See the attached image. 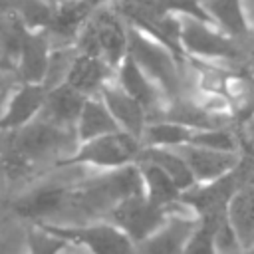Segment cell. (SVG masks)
<instances>
[{
	"label": "cell",
	"mask_w": 254,
	"mask_h": 254,
	"mask_svg": "<svg viewBox=\"0 0 254 254\" xmlns=\"http://www.w3.org/2000/svg\"><path fill=\"white\" fill-rule=\"evenodd\" d=\"M77 145L75 129L60 127L38 115L20 129L0 131V177L22 181L48 163L58 167L73 155Z\"/></svg>",
	"instance_id": "cell-1"
},
{
	"label": "cell",
	"mask_w": 254,
	"mask_h": 254,
	"mask_svg": "<svg viewBox=\"0 0 254 254\" xmlns=\"http://www.w3.org/2000/svg\"><path fill=\"white\" fill-rule=\"evenodd\" d=\"M73 46L79 54L101 58L113 69L121 65L129 54V24L113 0L99 4L89 14Z\"/></svg>",
	"instance_id": "cell-2"
},
{
	"label": "cell",
	"mask_w": 254,
	"mask_h": 254,
	"mask_svg": "<svg viewBox=\"0 0 254 254\" xmlns=\"http://www.w3.org/2000/svg\"><path fill=\"white\" fill-rule=\"evenodd\" d=\"M129 56L139 64L147 77L159 87L165 101L185 95V73L181 71V58L163 42L129 24Z\"/></svg>",
	"instance_id": "cell-3"
},
{
	"label": "cell",
	"mask_w": 254,
	"mask_h": 254,
	"mask_svg": "<svg viewBox=\"0 0 254 254\" xmlns=\"http://www.w3.org/2000/svg\"><path fill=\"white\" fill-rule=\"evenodd\" d=\"M141 151H143L141 139L119 129V131L101 135L97 139L79 143L73 155L62 161L56 169L60 167H93L101 171L121 169L127 165H135Z\"/></svg>",
	"instance_id": "cell-4"
},
{
	"label": "cell",
	"mask_w": 254,
	"mask_h": 254,
	"mask_svg": "<svg viewBox=\"0 0 254 254\" xmlns=\"http://www.w3.org/2000/svg\"><path fill=\"white\" fill-rule=\"evenodd\" d=\"M181 46L185 54L202 60H216L226 64H240L248 58V44H242L216 28L212 22H204L192 16H181Z\"/></svg>",
	"instance_id": "cell-5"
},
{
	"label": "cell",
	"mask_w": 254,
	"mask_h": 254,
	"mask_svg": "<svg viewBox=\"0 0 254 254\" xmlns=\"http://www.w3.org/2000/svg\"><path fill=\"white\" fill-rule=\"evenodd\" d=\"M44 226L48 232L64 238L71 246L85 250L87 254H133L135 244L109 220H95L83 224H54V222H32Z\"/></svg>",
	"instance_id": "cell-6"
},
{
	"label": "cell",
	"mask_w": 254,
	"mask_h": 254,
	"mask_svg": "<svg viewBox=\"0 0 254 254\" xmlns=\"http://www.w3.org/2000/svg\"><path fill=\"white\" fill-rule=\"evenodd\" d=\"M171 216V212L153 200L147 198L145 192L131 194L123 198L119 204H115L107 218L111 224H115L119 230H123L133 244L143 242L151 234H155Z\"/></svg>",
	"instance_id": "cell-7"
},
{
	"label": "cell",
	"mask_w": 254,
	"mask_h": 254,
	"mask_svg": "<svg viewBox=\"0 0 254 254\" xmlns=\"http://www.w3.org/2000/svg\"><path fill=\"white\" fill-rule=\"evenodd\" d=\"M69 181H44L12 202L16 216L30 222H58L69 192Z\"/></svg>",
	"instance_id": "cell-8"
},
{
	"label": "cell",
	"mask_w": 254,
	"mask_h": 254,
	"mask_svg": "<svg viewBox=\"0 0 254 254\" xmlns=\"http://www.w3.org/2000/svg\"><path fill=\"white\" fill-rule=\"evenodd\" d=\"M198 218L192 212H177L167 218V222L143 242H137L133 254H185V244Z\"/></svg>",
	"instance_id": "cell-9"
},
{
	"label": "cell",
	"mask_w": 254,
	"mask_h": 254,
	"mask_svg": "<svg viewBox=\"0 0 254 254\" xmlns=\"http://www.w3.org/2000/svg\"><path fill=\"white\" fill-rule=\"evenodd\" d=\"M175 149L185 157L196 183H208V181L228 175L242 159L240 151H218V149L198 147L190 143L179 145Z\"/></svg>",
	"instance_id": "cell-10"
},
{
	"label": "cell",
	"mask_w": 254,
	"mask_h": 254,
	"mask_svg": "<svg viewBox=\"0 0 254 254\" xmlns=\"http://www.w3.org/2000/svg\"><path fill=\"white\" fill-rule=\"evenodd\" d=\"M50 52H52V42H50L46 30H30L28 28L18 46V54H16V62H14L16 75L20 77L22 83H42L44 81Z\"/></svg>",
	"instance_id": "cell-11"
},
{
	"label": "cell",
	"mask_w": 254,
	"mask_h": 254,
	"mask_svg": "<svg viewBox=\"0 0 254 254\" xmlns=\"http://www.w3.org/2000/svg\"><path fill=\"white\" fill-rule=\"evenodd\" d=\"M99 97L105 101L107 109L111 111V115L115 117L119 129L131 133L133 137L141 139L143 137V131L151 119L149 111L133 97L129 95L115 79H111L109 83H105V87L101 89ZM143 143V141H141Z\"/></svg>",
	"instance_id": "cell-12"
},
{
	"label": "cell",
	"mask_w": 254,
	"mask_h": 254,
	"mask_svg": "<svg viewBox=\"0 0 254 254\" xmlns=\"http://www.w3.org/2000/svg\"><path fill=\"white\" fill-rule=\"evenodd\" d=\"M48 89L42 83H20L0 113V131H12L34 121L44 107Z\"/></svg>",
	"instance_id": "cell-13"
},
{
	"label": "cell",
	"mask_w": 254,
	"mask_h": 254,
	"mask_svg": "<svg viewBox=\"0 0 254 254\" xmlns=\"http://www.w3.org/2000/svg\"><path fill=\"white\" fill-rule=\"evenodd\" d=\"M115 81L149 111L151 119H155L163 111V107L167 105V101H165L163 93L159 91V87L147 77V73L139 67V64L129 54L121 62V65L115 69Z\"/></svg>",
	"instance_id": "cell-14"
},
{
	"label": "cell",
	"mask_w": 254,
	"mask_h": 254,
	"mask_svg": "<svg viewBox=\"0 0 254 254\" xmlns=\"http://www.w3.org/2000/svg\"><path fill=\"white\" fill-rule=\"evenodd\" d=\"M111 79H115V69L107 62L77 52L65 83L77 89L79 93H83L85 97H95Z\"/></svg>",
	"instance_id": "cell-15"
},
{
	"label": "cell",
	"mask_w": 254,
	"mask_h": 254,
	"mask_svg": "<svg viewBox=\"0 0 254 254\" xmlns=\"http://www.w3.org/2000/svg\"><path fill=\"white\" fill-rule=\"evenodd\" d=\"M208 20L232 36L234 40L252 46L254 32L250 30V24L246 20L244 2L242 0H198Z\"/></svg>",
	"instance_id": "cell-16"
},
{
	"label": "cell",
	"mask_w": 254,
	"mask_h": 254,
	"mask_svg": "<svg viewBox=\"0 0 254 254\" xmlns=\"http://www.w3.org/2000/svg\"><path fill=\"white\" fill-rule=\"evenodd\" d=\"M137 167H139V173H141V179H143V189H145V194H147L149 200L167 208L171 214L190 212L181 202L183 190L161 167H157L149 161H139Z\"/></svg>",
	"instance_id": "cell-17"
},
{
	"label": "cell",
	"mask_w": 254,
	"mask_h": 254,
	"mask_svg": "<svg viewBox=\"0 0 254 254\" xmlns=\"http://www.w3.org/2000/svg\"><path fill=\"white\" fill-rule=\"evenodd\" d=\"M85 101H87V97L83 93H79L77 89H73L67 83H60V85L48 89L40 115L60 127L75 129Z\"/></svg>",
	"instance_id": "cell-18"
},
{
	"label": "cell",
	"mask_w": 254,
	"mask_h": 254,
	"mask_svg": "<svg viewBox=\"0 0 254 254\" xmlns=\"http://www.w3.org/2000/svg\"><path fill=\"white\" fill-rule=\"evenodd\" d=\"M228 222L244 252L254 250V185L242 187L228 204Z\"/></svg>",
	"instance_id": "cell-19"
},
{
	"label": "cell",
	"mask_w": 254,
	"mask_h": 254,
	"mask_svg": "<svg viewBox=\"0 0 254 254\" xmlns=\"http://www.w3.org/2000/svg\"><path fill=\"white\" fill-rule=\"evenodd\" d=\"M113 131H119V125H117L115 117L111 115V111L107 109L105 101L99 95L87 97V101L81 109V115L77 119V125H75L77 141L85 143V141L97 139V137L113 133Z\"/></svg>",
	"instance_id": "cell-20"
},
{
	"label": "cell",
	"mask_w": 254,
	"mask_h": 254,
	"mask_svg": "<svg viewBox=\"0 0 254 254\" xmlns=\"http://www.w3.org/2000/svg\"><path fill=\"white\" fill-rule=\"evenodd\" d=\"M139 161H149V163L161 167L179 185V189L183 192L196 185V179H194L190 167L187 165L185 157L175 147H143L137 163Z\"/></svg>",
	"instance_id": "cell-21"
},
{
	"label": "cell",
	"mask_w": 254,
	"mask_h": 254,
	"mask_svg": "<svg viewBox=\"0 0 254 254\" xmlns=\"http://www.w3.org/2000/svg\"><path fill=\"white\" fill-rule=\"evenodd\" d=\"M194 129L167 119H151L143 131V147H179L190 141Z\"/></svg>",
	"instance_id": "cell-22"
},
{
	"label": "cell",
	"mask_w": 254,
	"mask_h": 254,
	"mask_svg": "<svg viewBox=\"0 0 254 254\" xmlns=\"http://www.w3.org/2000/svg\"><path fill=\"white\" fill-rule=\"evenodd\" d=\"M190 145L218 149V151H240V139L236 127H212V129H196L189 141ZM242 153V151H240Z\"/></svg>",
	"instance_id": "cell-23"
},
{
	"label": "cell",
	"mask_w": 254,
	"mask_h": 254,
	"mask_svg": "<svg viewBox=\"0 0 254 254\" xmlns=\"http://www.w3.org/2000/svg\"><path fill=\"white\" fill-rule=\"evenodd\" d=\"M77 56L75 46H60V48H52L50 52V60H48V69L44 75L42 85L46 89H52L60 83H65L67 73L71 69V64Z\"/></svg>",
	"instance_id": "cell-24"
},
{
	"label": "cell",
	"mask_w": 254,
	"mask_h": 254,
	"mask_svg": "<svg viewBox=\"0 0 254 254\" xmlns=\"http://www.w3.org/2000/svg\"><path fill=\"white\" fill-rule=\"evenodd\" d=\"M69 242L48 232L40 224L28 226V254H64Z\"/></svg>",
	"instance_id": "cell-25"
},
{
	"label": "cell",
	"mask_w": 254,
	"mask_h": 254,
	"mask_svg": "<svg viewBox=\"0 0 254 254\" xmlns=\"http://www.w3.org/2000/svg\"><path fill=\"white\" fill-rule=\"evenodd\" d=\"M218 222L198 220L196 228L192 230V234L189 236V240L185 244V254H218L216 238H214V226Z\"/></svg>",
	"instance_id": "cell-26"
},
{
	"label": "cell",
	"mask_w": 254,
	"mask_h": 254,
	"mask_svg": "<svg viewBox=\"0 0 254 254\" xmlns=\"http://www.w3.org/2000/svg\"><path fill=\"white\" fill-rule=\"evenodd\" d=\"M0 254H28V226H0Z\"/></svg>",
	"instance_id": "cell-27"
}]
</instances>
